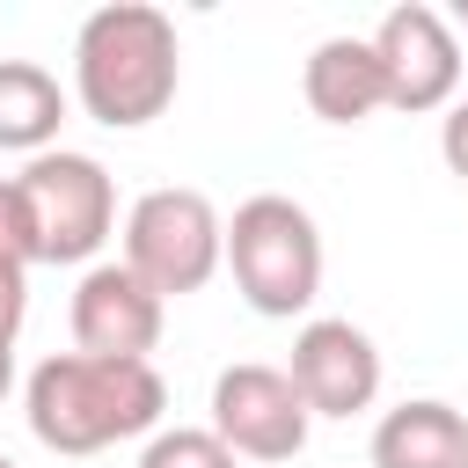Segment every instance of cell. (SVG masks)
Instances as JSON below:
<instances>
[{
    "label": "cell",
    "mask_w": 468,
    "mask_h": 468,
    "mask_svg": "<svg viewBox=\"0 0 468 468\" xmlns=\"http://www.w3.org/2000/svg\"><path fill=\"white\" fill-rule=\"evenodd\" d=\"M139 468H234V453L205 424H176V431H154L139 446Z\"/></svg>",
    "instance_id": "cell-13"
},
{
    "label": "cell",
    "mask_w": 468,
    "mask_h": 468,
    "mask_svg": "<svg viewBox=\"0 0 468 468\" xmlns=\"http://www.w3.org/2000/svg\"><path fill=\"white\" fill-rule=\"evenodd\" d=\"M183 80V44L176 22L146 0H110L80 22L73 37V95L95 124L110 132H139L176 102Z\"/></svg>",
    "instance_id": "cell-2"
},
{
    "label": "cell",
    "mask_w": 468,
    "mask_h": 468,
    "mask_svg": "<svg viewBox=\"0 0 468 468\" xmlns=\"http://www.w3.org/2000/svg\"><path fill=\"white\" fill-rule=\"evenodd\" d=\"M307 402L292 395V380H285V366H256V358H241V366H227L219 380H212V439L234 453V461H292L300 446H307Z\"/></svg>",
    "instance_id": "cell-6"
},
{
    "label": "cell",
    "mask_w": 468,
    "mask_h": 468,
    "mask_svg": "<svg viewBox=\"0 0 468 468\" xmlns=\"http://www.w3.org/2000/svg\"><path fill=\"white\" fill-rule=\"evenodd\" d=\"M285 380L292 395L307 402V417H358L373 410L380 395V351L358 322L344 314H322L292 336V358H285Z\"/></svg>",
    "instance_id": "cell-8"
},
{
    "label": "cell",
    "mask_w": 468,
    "mask_h": 468,
    "mask_svg": "<svg viewBox=\"0 0 468 468\" xmlns=\"http://www.w3.org/2000/svg\"><path fill=\"white\" fill-rule=\"evenodd\" d=\"M300 95L322 124H366L373 110H388V88H380V58L366 37H322L307 51V73H300Z\"/></svg>",
    "instance_id": "cell-10"
},
{
    "label": "cell",
    "mask_w": 468,
    "mask_h": 468,
    "mask_svg": "<svg viewBox=\"0 0 468 468\" xmlns=\"http://www.w3.org/2000/svg\"><path fill=\"white\" fill-rule=\"evenodd\" d=\"M219 263L234 271V292L256 314H271V322L307 314L314 292H322V234H314V212L292 205V197H278V190L241 197L234 219H227V256Z\"/></svg>",
    "instance_id": "cell-3"
},
{
    "label": "cell",
    "mask_w": 468,
    "mask_h": 468,
    "mask_svg": "<svg viewBox=\"0 0 468 468\" xmlns=\"http://www.w3.org/2000/svg\"><path fill=\"white\" fill-rule=\"evenodd\" d=\"M461 22H468V7H461Z\"/></svg>",
    "instance_id": "cell-18"
},
{
    "label": "cell",
    "mask_w": 468,
    "mask_h": 468,
    "mask_svg": "<svg viewBox=\"0 0 468 468\" xmlns=\"http://www.w3.org/2000/svg\"><path fill=\"white\" fill-rule=\"evenodd\" d=\"M37 263V241H29V212H22V190L15 176L0 183V271H29Z\"/></svg>",
    "instance_id": "cell-14"
},
{
    "label": "cell",
    "mask_w": 468,
    "mask_h": 468,
    "mask_svg": "<svg viewBox=\"0 0 468 468\" xmlns=\"http://www.w3.org/2000/svg\"><path fill=\"white\" fill-rule=\"evenodd\" d=\"M161 307L124 263H88L73 285V351L88 358H146L161 344Z\"/></svg>",
    "instance_id": "cell-9"
},
{
    "label": "cell",
    "mask_w": 468,
    "mask_h": 468,
    "mask_svg": "<svg viewBox=\"0 0 468 468\" xmlns=\"http://www.w3.org/2000/svg\"><path fill=\"white\" fill-rule=\"evenodd\" d=\"M66 124V88L37 58H0V154H51Z\"/></svg>",
    "instance_id": "cell-12"
},
{
    "label": "cell",
    "mask_w": 468,
    "mask_h": 468,
    "mask_svg": "<svg viewBox=\"0 0 468 468\" xmlns=\"http://www.w3.org/2000/svg\"><path fill=\"white\" fill-rule=\"evenodd\" d=\"M439 154H446V168L468 183V95H453V110H446V124H439Z\"/></svg>",
    "instance_id": "cell-15"
},
{
    "label": "cell",
    "mask_w": 468,
    "mask_h": 468,
    "mask_svg": "<svg viewBox=\"0 0 468 468\" xmlns=\"http://www.w3.org/2000/svg\"><path fill=\"white\" fill-rule=\"evenodd\" d=\"M161 410H168V380L154 373V358L51 351L29 366V388H22V417H29L37 446H51L66 461L161 431Z\"/></svg>",
    "instance_id": "cell-1"
},
{
    "label": "cell",
    "mask_w": 468,
    "mask_h": 468,
    "mask_svg": "<svg viewBox=\"0 0 468 468\" xmlns=\"http://www.w3.org/2000/svg\"><path fill=\"white\" fill-rule=\"evenodd\" d=\"M7 388H15V336L0 329V402H7Z\"/></svg>",
    "instance_id": "cell-16"
},
{
    "label": "cell",
    "mask_w": 468,
    "mask_h": 468,
    "mask_svg": "<svg viewBox=\"0 0 468 468\" xmlns=\"http://www.w3.org/2000/svg\"><path fill=\"white\" fill-rule=\"evenodd\" d=\"M219 256H227V219H219V205H212L205 190L161 183V190H146V197L124 212V256H117V263H124L154 300H183V292L212 285Z\"/></svg>",
    "instance_id": "cell-4"
},
{
    "label": "cell",
    "mask_w": 468,
    "mask_h": 468,
    "mask_svg": "<svg viewBox=\"0 0 468 468\" xmlns=\"http://www.w3.org/2000/svg\"><path fill=\"white\" fill-rule=\"evenodd\" d=\"M15 190H22V212H29L37 263H88L117 227V183L95 154L51 146V154L22 161Z\"/></svg>",
    "instance_id": "cell-5"
},
{
    "label": "cell",
    "mask_w": 468,
    "mask_h": 468,
    "mask_svg": "<svg viewBox=\"0 0 468 468\" xmlns=\"http://www.w3.org/2000/svg\"><path fill=\"white\" fill-rule=\"evenodd\" d=\"M373 468H468V417L439 395H417V402H395L380 424H373V446H366Z\"/></svg>",
    "instance_id": "cell-11"
},
{
    "label": "cell",
    "mask_w": 468,
    "mask_h": 468,
    "mask_svg": "<svg viewBox=\"0 0 468 468\" xmlns=\"http://www.w3.org/2000/svg\"><path fill=\"white\" fill-rule=\"evenodd\" d=\"M373 58H380V88H388V110H446L453 88H461V44H453V22L424 0H402L380 15V29L366 37Z\"/></svg>",
    "instance_id": "cell-7"
},
{
    "label": "cell",
    "mask_w": 468,
    "mask_h": 468,
    "mask_svg": "<svg viewBox=\"0 0 468 468\" xmlns=\"http://www.w3.org/2000/svg\"><path fill=\"white\" fill-rule=\"evenodd\" d=\"M0 468H15V461H7V453H0Z\"/></svg>",
    "instance_id": "cell-17"
}]
</instances>
